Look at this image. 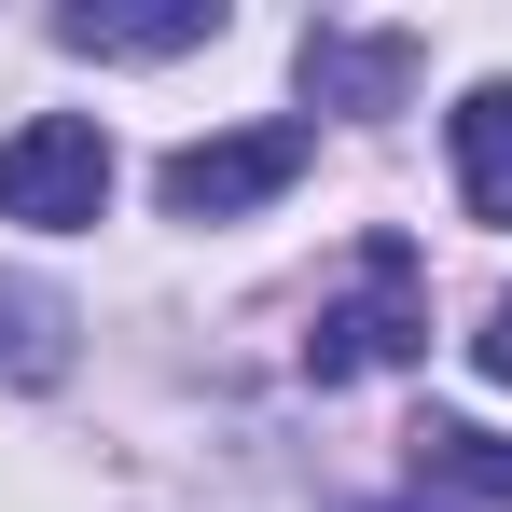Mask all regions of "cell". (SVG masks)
I'll return each instance as SVG.
<instances>
[{
    "instance_id": "cell-1",
    "label": "cell",
    "mask_w": 512,
    "mask_h": 512,
    "mask_svg": "<svg viewBox=\"0 0 512 512\" xmlns=\"http://www.w3.org/2000/svg\"><path fill=\"white\" fill-rule=\"evenodd\" d=\"M416 346H429V263H416V236H360V277H346V305H319L305 374H319V388H360V374H402Z\"/></svg>"
},
{
    "instance_id": "cell-2",
    "label": "cell",
    "mask_w": 512,
    "mask_h": 512,
    "mask_svg": "<svg viewBox=\"0 0 512 512\" xmlns=\"http://www.w3.org/2000/svg\"><path fill=\"white\" fill-rule=\"evenodd\" d=\"M305 167H319V125H236V139H180L153 194H167V222H250Z\"/></svg>"
},
{
    "instance_id": "cell-3",
    "label": "cell",
    "mask_w": 512,
    "mask_h": 512,
    "mask_svg": "<svg viewBox=\"0 0 512 512\" xmlns=\"http://www.w3.org/2000/svg\"><path fill=\"white\" fill-rule=\"evenodd\" d=\"M97 208H111V139H97L84 111H42V125H14V139H0V222L84 236Z\"/></svg>"
},
{
    "instance_id": "cell-4",
    "label": "cell",
    "mask_w": 512,
    "mask_h": 512,
    "mask_svg": "<svg viewBox=\"0 0 512 512\" xmlns=\"http://www.w3.org/2000/svg\"><path fill=\"white\" fill-rule=\"evenodd\" d=\"M416 28H305V97L319 111H402L416 97Z\"/></svg>"
},
{
    "instance_id": "cell-5",
    "label": "cell",
    "mask_w": 512,
    "mask_h": 512,
    "mask_svg": "<svg viewBox=\"0 0 512 512\" xmlns=\"http://www.w3.org/2000/svg\"><path fill=\"white\" fill-rule=\"evenodd\" d=\"M56 42L70 56H194V42H222V14L208 0H139V14L84 0V14H56Z\"/></svg>"
},
{
    "instance_id": "cell-6",
    "label": "cell",
    "mask_w": 512,
    "mask_h": 512,
    "mask_svg": "<svg viewBox=\"0 0 512 512\" xmlns=\"http://www.w3.org/2000/svg\"><path fill=\"white\" fill-rule=\"evenodd\" d=\"M457 194H471V222L512 236V84H471V97H457Z\"/></svg>"
},
{
    "instance_id": "cell-7",
    "label": "cell",
    "mask_w": 512,
    "mask_h": 512,
    "mask_svg": "<svg viewBox=\"0 0 512 512\" xmlns=\"http://www.w3.org/2000/svg\"><path fill=\"white\" fill-rule=\"evenodd\" d=\"M402 443H416L429 485H471V499H499V512H512V443H499V429H471V416H416Z\"/></svg>"
},
{
    "instance_id": "cell-8",
    "label": "cell",
    "mask_w": 512,
    "mask_h": 512,
    "mask_svg": "<svg viewBox=\"0 0 512 512\" xmlns=\"http://www.w3.org/2000/svg\"><path fill=\"white\" fill-rule=\"evenodd\" d=\"M471 360H485V374H499V388H512V291H499V305H485V333H471Z\"/></svg>"
}]
</instances>
